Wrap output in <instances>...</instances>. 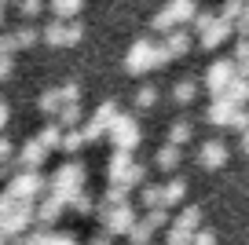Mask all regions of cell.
Listing matches in <instances>:
<instances>
[{
	"mask_svg": "<svg viewBox=\"0 0 249 245\" xmlns=\"http://www.w3.org/2000/svg\"><path fill=\"white\" fill-rule=\"evenodd\" d=\"M161 62H169V55H165V48H154L150 40H140V44L128 52V59H124V66L132 70V73H143V70L150 66H161Z\"/></svg>",
	"mask_w": 249,
	"mask_h": 245,
	"instance_id": "obj_1",
	"label": "cell"
},
{
	"mask_svg": "<svg viewBox=\"0 0 249 245\" xmlns=\"http://www.w3.org/2000/svg\"><path fill=\"white\" fill-rule=\"evenodd\" d=\"M191 15H195V0H172L161 15H154V30H172V26H183Z\"/></svg>",
	"mask_w": 249,
	"mask_h": 245,
	"instance_id": "obj_2",
	"label": "cell"
},
{
	"mask_svg": "<svg viewBox=\"0 0 249 245\" xmlns=\"http://www.w3.org/2000/svg\"><path fill=\"white\" fill-rule=\"evenodd\" d=\"M231 73H234L231 62H216V66L209 70V88L213 92H224V88L231 85Z\"/></svg>",
	"mask_w": 249,
	"mask_h": 245,
	"instance_id": "obj_3",
	"label": "cell"
},
{
	"mask_svg": "<svg viewBox=\"0 0 249 245\" xmlns=\"http://www.w3.org/2000/svg\"><path fill=\"white\" fill-rule=\"evenodd\" d=\"M227 30H231V22H227V18H216V22H213L209 30L202 33V44H205V48H216L220 40L227 37Z\"/></svg>",
	"mask_w": 249,
	"mask_h": 245,
	"instance_id": "obj_4",
	"label": "cell"
},
{
	"mask_svg": "<svg viewBox=\"0 0 249 245\" xmlns=\"http://www.w3.org/2000/svg\"><path fill=\"white\" fill-rule=\"evenodd\" d=\"M114 136H117V143H121V146H132L136 139H140V128H136L132 121L117 117V124H114Z\"/></svg>",
	"mask_w": 249,
	"mask_h": 245,
	"instance_id": "obj_5",
	"label": "cell"
},
{
	"mask_svg": "<svg viewBox=\"0 0 249 245\" xmlns=\"http://www.w3.org/2000/svg\"><path fill=\"white\" fill-rule=\"evenodd\" d=\"M187 48H191V37H187L183 30H172V37L165 40V55L172 59V55H183Z\"/></svg>",
	"mask_w": 249,
	"mask_h": 245,
	"instance_id": "obj_6",
	"label": "cell"
},
{
	"mask_svg": "<svg viewBox=\"0 0 249 245\" xmlns=\"http://www.w3.org/2000/svg\"><path fill=\"white\" fill-rule=\"evenodd\" d=\"M52 8H55L59 18H66V15H73V11L81 8V0H52Z\"/></svg>",
	"mask_w": 249,
	"mask_h": 245,
	"instance_id": "obj_7",
	"label": "cell"
},
{
	"mask_svg": "<svg viewBox=\"0 0 249 245\" xmlns=\"http://www.w3.org/2000/svg\"><path fill=\"white\" fill-rule=\"evenodd\" d=\"M220 161H224V146L209 143V146H205V165H220Z\"/></svg>",
	"mask_w": 249,
	"mask_h": 245,
	"instance_id": "obj_8",
	"label": "cell"
},
{
	"mask_svg": "<svg viewBox=\"0 0 249 245\" xmlns=\"http://www.w3.org/2000/svg\"><path fill=\"white\" fill-rule=\"evenodd\" d=\"M15 40H18V48H30L33 40H37V30H33V26H22V30L15 33Z\"/></svg>",
	"mask_w": 249,
	"mask_h": 245,
	"instance_id": "obj_9",
	"label": "cell"
},
{
	"mask_svg": "<svg viewBox=\"0 0 249 245\" xmlns=\"http://www.w3.org/2000/svg\"><path fill=\"white\" fill-rule=\"evenodd\" d=\"M176 99L191 103V99H195V85H191V81H179V85H176Z\"/></svg>",
	"mask_w": 249,
	"mask_h": 245,
	"instance_id": "obj_10",
	"label": "cell"
},
{
	"mask_svg": "<svg viewBox=\"0 0 249 245\" xmlns=\"http://www.w3.org/2000/svg\"><path fill=\"white\" fill-rule=\"evenodd\" d=\"M187 136H191V124H183V121H179V124H172V139H176V143H183Z\"/></svg>",
	"mask_w": 249,
	"mask_h": 245,
	"instance_id": "obj_11",
	"label": "cell"
},
{
	"mask_svg": "<svg viewBox=\"0 0 249 245\" xmlns=\"http://www.w3.org/2000/svg\"><path fill=\"white\" fill-rule=\"evenodd\" d=\"M40 11V0H22V15H37Z\"/></svg>",
	"mask_w": 249,
	"mask_h": 245,
	"instance_id": "obj_12",
	"label": "cell"
},
{
	"mask_svg": "<svg viewBox=\"0 0 249 245\" xmlns=\"http://www.w3.org/2000/svg\"><path fill=\"white\" fill-rule=\"evenodd\" d=\"M150 103H154V88H143V92H140V106H150Z\"/></svg>",
	"mask_w": 249,
	"mask_h": 245,
	"instance_id": "obj_13",
	"label": "cell"
},
{
	"mask_svg": "<svg viewBox=\"0 0 249 245\" xmlns=\"http://www.w3.org/2000/svg\"><path fill=\"white\" fill-rule=\"evenodd\" d=\"M0 121H4V106H0Z\"/></svg>",
	"mask_w": 249,
	"mask_h": 245,
	"instance_id": "obj_14",
	"label": "cell"
}]
</instances>
